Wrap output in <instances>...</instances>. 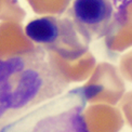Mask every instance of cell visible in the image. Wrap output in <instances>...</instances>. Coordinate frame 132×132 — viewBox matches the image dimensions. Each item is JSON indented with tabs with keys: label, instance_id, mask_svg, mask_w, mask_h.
Segmentation results:
<instances>
[{
	"label": "cell",
	"instance_id": "cell-5",
	"mask_svg": "<svg viewBox=\"0 0 132 132\" xmlns=\"http://www.w3.org/2000/svg\"><path fill=\"white\" fill-rule=\"evenodd\" d=\"M115 9L117 11V14L119 16L120 21H121V18H123L126 9H127L130 4H132V0H112Z\"/></svg>",
	"mask_w": 132,
	"mask_h": 132
},
{
	"label": "cell",
	"instance_id": "cell-3",
	"mask_svg": "<svg viewBox=\"0 0 132 132\" xmlns=\"http://www.w3.org/2000/svg\"><path fill=\"white\" fill-rule=\"evenodd\" d=\"M25 34L37 47L56 53L65 60H75L84 55L90 43L69 16L35 19L26 25Z\"/></svg>",
	"mask_w": 132,
	"mask_h": 132
},
{
	"label": "cell",
	"instance_id": "cell-2",
	"mask_svg": "<svg viewBox=\"0 0 132 132\" xmlns=\"http://www.w3.org/2000/svg\"><path fill=\"white\" fill-rule=\"evenodd\" d=\"M91 91L77 87L2 123L0 132H89L84 117Z\"/></svg>",
	"mask_w": 132,
	"mask_h": 132
},
{
	"label": "cell",
	"instance_id": "cell-1",
	"mask_svg": "<svg viewBox=\"0 0 132 132\" xmlns=\"http://www.w3.org/2000/svg\"><path fill=\"white\" fill-rule=\"evenodd\" d=\"M67 82L52 65L47 51H31L2 60L0 67V116L4 123L64 93Z\"/></svg>",
	"mask_w": 132,
	"mask_h": 132
},
{
	"label": "cell",
	"instance_id": "cell-4",
	"mask_svg": "<svg viewBox=\"0 0 132 132\" xmlns=\"http://www.w3.org/2000/svg\"><path fill=\"white\" fill-rule=\"evenodd\" d=\"M69 18L90 42L106 37L121 22L112 0H74Z\"/></svg>",
	"mask_w": 132,
	"mask_h": 132
}]
</instances>
